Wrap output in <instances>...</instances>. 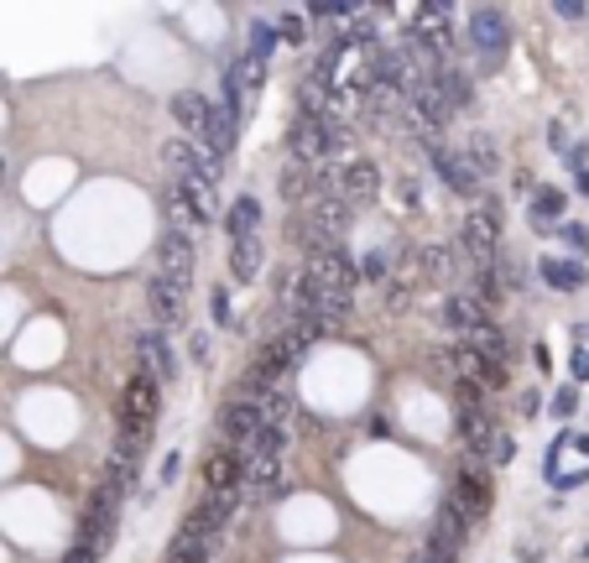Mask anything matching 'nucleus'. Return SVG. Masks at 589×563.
<instances>
[{
	"label": "nucleus",
	"instance_id": "f257e3e1",
	"mask_svg": "<svg viewBox=\"0 0 589 563\" xmlns=\"http://www.w3.org/2000/svg\"><path fill=\"white\" fill-rule=\"evenodd\" d=\"M303 282L318 292V303H323V313L329 318H344V313L355 308V292H360V267L355 256L344 246H329V250H314L308 256V267H303Z\"/></svg>",
	"mask_w": 589,
	"mask_h": 563
},
{
	"label": "nucleus",
	"instance_id": "f03ea898",
	"mask_svg": "<svg viewBox=\"0 0 589 563\" xmlns=\"http://www.w3.org/2000/svg\"><path fill=\"white\" fill-rule=\"evenodd\" d=\"M454 256H459V271L469 267V277L496 267V256H501V209H496V199H480V204L464 214Z\"/></svg>",
	"mask_w": 589,
	"mask_h": 563
},
{
	"label": "nucleus",
	"instance_id": "7ed1b4c3",
	"mask_svg": "<svg viewBox=\"0 0 589 563\" xmlns=\"http://www.w3.org/2000/svg\"><path fill=\"white\" fill-rule=\"evenodd\" d=\"M303 350H308V334L303 329H287V334H276V339H266V345L256 350V360L246 365V396L256 402V396L276 392L282 371H293Z\"/></svg>",
	"mask_w": 589,
	"mask_h": 563
},
{
	"label": "nucleus",
	"instance_id": "20e7f679",
	"mask_svg": "<svg viewBox=\"0 0 589 563\" xmlns=\"http://www.w3.org/2000/svg\"><path fill=\"white\" fill-rule=\"evenodd\" d=\"M157 413H162V402H157V381L136 371L126 381V392H121V438L130 443H147V433L157 428Z\"/></svg>",
	"mask_w": 589,
	"mask_h": 563
},
{
	"label": "nucleus",
	"instance_id": "39448f33",
	"mask_svg": "<svg viewBox=\"0 0 589 563\" xmlns=\"http://www.w3.org/2000/svg\"><path fill=\"white\" fill-rule=\"evenodd\" d=\"M490 475H485V464L475 454H464V464H459V475H454V485H449V506L459 511L464 521H475V517H485L490 511Z\"/></svg>",
	"mask_w": 589,
	"mask_h": 563
},
{
	"label": "nucleus",
	"instance_id": "423d86ee",
	"mask_svg": "<svg viewBox=\"0 0 589 563\" xmlns=\"http://www.w3.org/2000/svg\"><path fill=\"white\" fill-rule=\"evenodd\" d=\"M506 42H511L506 11H496V5H475V11H469V47L480 53L485 68H496V63H501Z\"/></svg>",
	"mask_w": 589,
	"mask_h": 563
},
{
	"label": "nucleus",
	"instance_id": "0eeeda50",
	"mask_svg": "<svg viewBox=\"0 0 589 563\" xmlns=\"http://www.w3.org/2000/svg\"><path fill=\"white\" fill-rule=\"evenodd\" d=\"M381 287H386V297H381V308H386V313H407V308H412V297L422 292V277H418V256H412V246L397 256V267H391V277H386Z\"/></svg>",
	"mask_w": 589,
	"mask_h": 563
},
{
	"label": "nucleus",
	"instance_id": "6e6552de",
	"mask_svg": "<svg viewBox=\"0 0 589 563\" xmlns=\"http://www.w3.org/2000/svg\"><path fill=\"white\" fill-rule=\"evenodd\" d=\"M157 261H162V271L157 277H168L178 292L193 287V240L183 235V229H168L162 235V246H157Z\"/></svg>",
	"mask_w": 589,
	"mask_h": 563
},
{
	"label": "nucleus",
	"instance_id": "1a4fd4ad",
	"mask_svg": "<svg viewBox=\"0 0 589 563\" xmlns=\"http://www.w3.org/2000/svg\"><path fill=\"white\" fill-rule=\"evenodd\" d=\"M162 162L172 167V178H204V183H219V162H209V151H198V146L183 141V136L162 141Z\"/></svg>",
	"mask_w": 589,
	"mask_h": 563
},
{
	"label": "nucleus",
	"instance_id": "9d476101",
	"mask_svg": "<svg viewBox=\"0 0 589 563\" xmlns=\"http://www.w3.org/2000/svg\"><path fill=\"white\" fill-rule=\"evenodd\" d=\"M136 360H141V375H147V381H172V375H178V354H172L162 329L136 334Z\"/></svg>",
	"mask_w": 589,
	"mask_h": 563
},
{
	"label": "nucleus",
	"instance_id": "9b49d317",
	"mask_svg": "<svg viewBox=\"0 0 589 563\" xmlns=\"http://www.w3.org/2000/svg\"><path fill=\"white\" fill-rule=\"evenodd\" d=\"M219 433H225V449H246L256 433H261V413H256L251 396H235V402H225V413H219Z\"/></svg>",
	"mask_w": 589,
	"mask_h": 563
},
{
	"label": "nucleus",
	"instance_id": "f8f14e48",
	"mask_svg": "<svg viewBox=\"0 0 589 563\" xmlns=\"http://www.w3.org/2000/svg\"><path fill=\"white\" fill-rule=\"evenodd\" d=\"M276 485H282V454L246 449V454H240V490H246V496H272Z\"/></svg>",
	"mask_w": 589,
	"mask_h": 563
},
{
	"label": "nucleus",
	"instance_id": "ddd939ff",
	"mask_svg": "<svg viewBox=\"0 0 589 563\" xmlns=\"http://www.w3.org/2000/svg\"><path fill=\"white\" fill-rule=\"evenodd\" d=\"M147 308H151V318H157V329H183V318H188V292H178L168 277H151Z\"/></svg>",
	"mask_w": 589,
	"mask_h": 563
},
{
	"label": "nucleus",
	"instance_id": "4468645a",
	"mask_svg": "<svg viewBox=\"0 0 589 563\" xmlns=\"http://www.w3.org/2000/svg\"><path fill=\"white\" fill-rule=\"evenodd\" d=\"M293 157L297 162H329V115H297L293 125Z\"/></svg>",
	"mask_w": 589,
	"mask_h": 563
},
{
	"label": "nucleus",
	"instance_id": "2eb2a0df",
	"mask_svg": "<svg viewBox=\"0 0 589 563\" xmlns=\"http://www.w3.org/2000/svg\"><path fill=\"white\" fill-rule=\"evenodd\" d=\"M381 193V167L371 162V157H355V162L339 172V199L355 209V204H371Z\"/></svg>",
	"mask_w": 589,
	"mask_h": 563
},
{
	"label": "nucleus",
	"instance_id": "dca6fc26",
	"mask_svg": "<svg viewBox=\"0 0 589 563\" xmlns=\"http://www.w3.org/2000/svg\"><path fill=\"white\" fill-rule=\"evenodd\" d=\"M172 204L188 214L193 225H209L214 219V183H204V178H172Z\"/></svg>",
	"mask_w": 589,
	"mask_h": 563
},
{
	"label": "nucleus",
	"instance_id": "f3484780",
	"mask_svg": "<svg viewBox=\"0 0 589 563\" xmlns=\"http://www.w3.org/2000/svg\"><path fill=\"white\" fill-rule=\"evenodd\" d=\"M454 433L464 438V454L485 459L490 438H496V417L485 413V407H459V413H454Z\"/></svg>",
	"mask_w": 589,
	"mask_h": 563
},
{
	"label": "nucleus",
	"instance_id": "a211bd4d",
	"mask_svg": "<svg viewBox=\"0 0 589 563\" xmlns=\"http://www.w3.org/2000/svg\"><path fill=\"white\" fill-rule=\"evenodd\" d=\"M412 256H418L422 287H449V282H454V271H459L454 246H412Z\"/></svg>",
	"mask_w": 589,
	"mask_h": 563
},
{
	"label": "nucleus",
	"instance_id": "6ab92c4d",
	"mask_svg": "<svg viewBox=\"0 0 589 563\" xmlns=\"http://www.w3.org/2000/svg\"><path fill=\"white\" fill-rule=\"evenodd\" d=\"M235 131H240V115H235L230 104L219 100L209 104V121H204V141H209V162H219V157H230V146H235Z\"/></svg>",
	"mask_w": 589,
	"mask_h": 563
},
{
	"label": "nucleus",
	"instance_id": "aec40b11",
	"mask_svg": "<svg viewBox=\"0 0 589 563\" xmlns=\"http://www.w3.org/2000/svg\"><path fill=\"white\" fill-rule=\"evenodd\" d=\"M428 157H433V172H439V178L454 188L459 199H475V193H480V178L469 172V162H464L459 151H449V146H433Z\"/></svg>",
	"mask_w": 589,
	"mask_h": 563
},
{
	"label": "nucleus",
	"instance_id": "412c9836",
	"mask_svg": "<svg viewBox=\"0 0 589 563\" xmlns=\"http://www.w3.org/2000/svg\"><path fill=\"white\" fill-rule=\"evenodd\" d=\"M485 318H490V313H485L464 287H459V292H449V303H443V329H454V334H459V345H464V339H469L475 329H480Z\"/></svg>",
	"mask_w": 589,
	"mask_h": 563
},
{
	"label": "nucleus",
	"instance_id": "4be33fe9",
	"mask_svg": "<svg viewBox=\"0 0 589 563\" xmlns=\"http://www.w3.org/2000/svg\"><path fill=\"white\" fill-rule=\"evenodd\" d=\"M464 538H469V521H464L459 511H454V506L443 500V506H439V517H433V532H428V548H433V553H454V558H459Z\"/></svg>",
	"mask_w": 589,
	"mask_h": 563
},
{
	"label": "nucleus",
	"instance_id": "5701e85b",
	"mask_svg": "<svg viewBox=\"0 0 589 563\" xmlns=\"http://www.w3.org/2000/svg\"><path fill=\"white\" fill-rule=\"evenodd\" d=\"M464 162H469V172H475V178H496V172H501V146H496V136H485V131H469V136H464V151H459Z\"/></svg>",
	"mask_w": 589,
	"mask_h": 563
},
{
	"label": "nucleus",
	"instance_id": "b1692460",
	"mask_svg": "<svg viewBox=\"0 0 589 563\" xmlns=\"http://www.w3.org/2000/svg\"><path fill=\"white\" fill-rule=\"evenodd\" d=\"M204 490H240V454L235 449H214L204 459Z\"/></svg>",
	"mask_w": 589,
	"mask_h": 563
},
{
	"label": "nucleus",
	"instance_id": "393cba45",
	"mask_svg": "<svg viewBox=\"0 0 589 563\" xmlns=\"http://www.w3.org/2000/svg\"><path fill=\"white\" fill-rule=\"evenodd\" d=\"M261 261H266L261 235H240V240H230V277H235V282H256Z\"/></svg>",
	"mask_w": 589,
	"mask_h": 563
},
{
	"label": "nucleus",
	"instance_id": "a878e982",
	"mask_svg": "<svg viewBox=\"0 0 589 563\" xmlns=\"http://www.w3.org/2000/svg\"><path fill=\"white\" fill-rule=\"evenodd\" d=\"M314 188H318V167L314 162H287L282 167V199H287V204H308V199H314Z\"/></svg>",
	"mask_w": 589,
	"mask_h": 563
},
{
	"label": "nucleus",
	"instance_id": "bb28decb",
	"mask_svg": "<svg viewBox=\"0 0 589 563\" xmlns=\"http://www.w3.org/2000/svg\"><path fill=\"white\" fill-rule=\"evenodd\" d=\"M365 121L381 125V131H397V121H401V94H391V89L371 83V94H365Z\"/></svg>",
	"mask_w": 589,
	"mask_h": 563
},
{
	"label": "nucleus",
	"instance_id": "cd10ccee",
	"mask_svg": "<svg viewBox=\"0 0 589 563\" xmlns=\"http://www.w3.org/2000/svg\"><path fill=\"white\" fill-rule=\"evenodd\" d=\"M172 121L183 125L188 136H198V131H204V121H209V100H204V94H193V89L172 94Z\"/></svg>",
	"mask_w": 589,
	"mask_h": 563
},
{
	"label": "nucleus",
	"instance_id": "c85d7f7f",
	"mask_svg": "<svg viewBox=\"0 0 589 563\" xmlns=\"http://www.w3.org/2000/svg\"><path fill=\"white\" fill-rule=\"evenodd\" d=\"M225 229H230V240L256 235V229H261V204H256V193H240V199H235L230 214H225Z\"/></svg>",
	"mask_w": 589,
	"mask_h": 563
},
{
	"label": "nucleus",
	"instance_id": "c756f323",
	"mask_svg": "<svg viewBox=\"0 0 589 563\" xmlns=\"http://www.w3.org/2000/svg\"><path fill=\"white\" fill-rule=\"evenodd\" d=\"M439 94H443L449 110H464V104L475 100V83L464 79L459 68H439Z\"/></svg>",
	"mask_w": 589,
	"mask_h": 563
},
{
	"label": "nucleus",
	"instance_id": "7c9ffc66",
	"mask_svg": "<svg viewBox=\"0 0 589 563\" xmlns=\"http://www.w3.org/2000/svg\"><path fill=\"white\" fill-rule=\"evenodd\" d=\"M543 282L558 292H574V287H584V267H574V261H543Z\"/></svg>",
	"mask_w": 589,
	"mask_h": 563
},
{
	"label": "nucleus",
	"instance_id": "2f4dec72",
	"mask_svg": "<svg viewBox=\"0 0 589 563\" xmlns=\"http://www.w3.org/2000/svg\"><path fill=\"white\" fill-rule=\"evenodd\" d=\"M564 209H568V193H564V188H537V204H532V225L543 229L547 219H558Z\"/></svg>",
	"mask_w": 589,
	"mask_h": 563
},
{
	"label": "nucleus",
	"instance_id": "473e14b6",
	"mask_svg": "<svg viewBox=\"0 0 589 563\" xmlns=\"http://www.w3.org/2000/svg\"><path fill=\"white\" fill-rule=\"evenodd\" d=\"M276 47V26H266V21H256L251 26V53L246 58H256V63H266V53Z\"/></svg>",
	"mask_w": 589,
	"mask_h": 563
},
{
	"label": "nucleus",
	"instance_id": "72a5a7b5",
	"mask_svg": "<svg viewBox=\"0 0 589 563\" xmlns=\"http://www.w3.org/2000/svg\"><path fill=\"white\" fill-rule=\"evenodd\" d=\"M276 42H293V47H303L308 42V16H282V26H276Z\"/></svg>",
	"mask_w": 589,
	"mask_h": 563
},
{
	"label": "nucleus",
	"instance_id": "f704fd0d",
	"mask_svg": "<svg viewBox=\"0 0 589 563\" xmlns=\"http://www.w3.org/2000/svg\"><path fill=\"white\" fill-rule=\"evenodd\" d=\"M485 459H490V464H511V459H517V438L496 428V438H490V449H485Z\"/></svg>",
	"mask_w": 589,
	"mask_h": 563
},
{
	"label": "nucleus",
	"instance_id": "c9c22d12",
	"mask_svg": "<svg viewBox=\"0 0 589 563\" xmlns=\"http://www.w3.org/2000/svg\"><path fill=\"white\" fill-rule=\"evenodd\" d=\"M360 277H365V282H386V277H391V261H386V256H381V250H371V256H365V267H360Z\"/></svg>",
	"mask_w": 589,
	"mask_h": 563
},
{
	"label": "nucleus",
	"instance_id": "e433bc0d",
	"mask_svg": "<svg viewBox=\"0 0 589 563\" xmlns=\"http://www.w3.org/2000/svg\"><path fill=\"white\" fill-rule=\"evenodd\" d=\"M574 407H579V396H574V386H564V392H553V417H574Z\"/></svg>",
	"mask_w": 589,
	"mask_h": 563
},
{
	"label": "nucleus",
	"instance_id": "4c0bfd02",
	"mask_svg": "<svg viewBox=\"0 0 589 563\" xmlns=\"http://www.w3.org/2000/svg\"><path fill=\"white\" fill-rule=\"evenodd\" d=\"M209 313H214V324H230V297H225V287H214Z\"/></svg>",
	"mask_w": 589,
	"mask_h": 563
},
{
	"label": "nucleus",
	"instance_id": "58836bf2",
	"mask_svg": "<svg viewBox=\"0 0 589 563\" xmlns=\"http://www.w3.org/2000/svg\"><path fill=\"white\" fill-rule=\"evenodd\" d=\"M564 240H568L574 250H589V229H584V225H564Z\"/></svg>",
	"mask_w": 589,
	"mask_h": 563
},
{
	"label": "nucleus",
	"instance_id": "ea45409f",
	"mask_svg": "<svg viewBox=\"0 0 589 563\" xmlns=\"http://www.w3.org/2000/svg\"><path fill=\"white\" fill-rule=\"evenodd\" d=\"M188 354L204 365V360H209V339H204V334H193V339H188Z\"/></svg>",
	"mask_w": 589,
	"mask_h": 563
},
{
	"label": "nucleus",
	"instance_id": "a19ab883",
	"mask_svg": "<svg viewBox=\"0 0 589 563\" xmlns=\"http://www.w3.org/2000/svg\"><path fill=\"white\" fill-rule=\"evenodd\" d=\"M574 381H589V350H574Z\"/></svg>",
	"mask_w": 589,
	"mask_h": 563
},
{
	"label": "nucleus",
	"instance_id": "79ce46f5",
	"mask_svg": "<svg viewBox=\"0 0 589 563\" xmlns=\"http://www.w3.org/2000/svg\"><path fill=\"white\" fill-rule=\"evenodd\" d=\"M63 563H100V558H94L89 548H79V542H73V548H68V553H63Z\"/></svg>",
	"mask_w": 589,
	"mask_h": 563
},
{
	"label": "nucleus",
	"instance_id": "37998d69",
	"mask_svg": "<svg viewBox=\"0 0 589 563\" xmlns=\"http://www.w3.org/2000/svg\"><path fill=\"white\" fill-rule=\"evenodd\" d=\"M418 563H459V558H454V553H433V548H422Z\"/></svg>",
	"mask_w": 589,
	"mask_h": 563
},
{
	"label": "nucleus",
	"instance_id": "c03bdc74",
	"mask_svg": "<svg viewBox=\"0 0 589 563\" xmlns=\"http://www.w3.org/2000/svg\"><path fill=\"white\" fill-rule=\"evenodd\" d=\"M0 183H5V162H0Z\"/></svg>",
	"mask_w": 589,
	"mask_h": 563
}]
</instances>
